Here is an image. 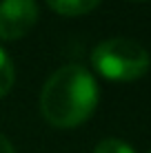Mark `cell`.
Wrapping results in <instances>:
<instances>
[{"label":"cell","instance_id":"obj_1","mask_svg":"<svg viewBox=\"0 0 151 153\" xmlns=\"http://www.w3.org/2000/svg\"><path fill=\"white\" fill-rule=\"evenodd\" d=\"M98 84L93 76L80 65L60 67L45 82L40 93V111L49 124L71 129L82 124L96 111Z\"/></svg>","mask_w":151,"mask_h":153},{"label":"cell","instance_id":"obj_2","mask_svg":"<svg viewBox=\"0 0 151 153\" xmlns=\"http://www.w3.org/2000/svg\"><path fill=\"white\" fill-rule=\"evenodd\" d=\"M93 69L111 82H133L149 71L151 58L140 42L129 38H109L93 49Z\"/></svg>","mask_w":151,"mask_h":153},{"label":"cell","instance_id":"obj_3","mask_svg":"<svg viewBox=\"0 0 151 153\" xmlns=\"http://www.w3.org/2000/svg\"><path fill=\"white\" fill-rule=\"evenodd\" d=\"M38 22L36 0H2L0 2V38L18 40Z\"/></svg>","mask_w":151,"mask_h":153},{"label":"cell","instance_id":"obj_4","mask_svg":"<svg viewBox=\"0 0 151 153\" xmlns=\"http://www.w3.org/2000/svg\"><path fill=\"white\" fill-rule=\"evenodd\" d=\"M47 4H49L51 11H56L58 16L76 18V16L91 13L100 4V0H47Z\"/></svg>","mask_w":151,"mask_h":153},{"label":"cell","instance_id":"obj_5","mask_svg":"<svg viewBox=\"0 0 151 153\" xmlns=\"http://www.w3.org/2000/svg\"><path fill=\"white\" fill-rule=\"evenodd\" d=\"M13 78H16V73H13L11 58L7 56V51H4V49H0V98H4L9 91H11Z\"/></svg>","mask_w":151,"mask_h":153},{"label":"cell","instance_id":"obj_6","mask_svg":"<svg viewBox=\"0 0 151 153\" xmlns=\"http://www.w3.org/2000/svg\"><path fill=\"white\" fill-rule=\"evenodd\" d=\"M93 153H136V151H133L131 144H127V142H122V140L107 138V140L98 142Z\"/></svg>","mask_w":151,"mask_h":153},{"label":"cell","instance_id":"obj_7","mask_svg":"<svg viewBox=\"0 0 151 153\" xmlns=\"http://www.w3.org/2000/svg\"><path fill=\"white\" fill-rule=\"evenodd\" d=\"M0 153H16V151H13V146H11V142L4 138L2 133H0Z\"/></svg>","mask_w":151,"mask_h":153},{"label":"cell","instance_id":"obj_8","mask_svg":"<svg viewBox=\"0 0 151 153\" xmlns=\"http://www.w3.org/2000/svg\"><path fill=\"white\" fill-rule=\"evenodd\" d=\"M149 153H151V151H149Z\"/></svg>","mask_w":151,"mask_h":153}]
</instances>
